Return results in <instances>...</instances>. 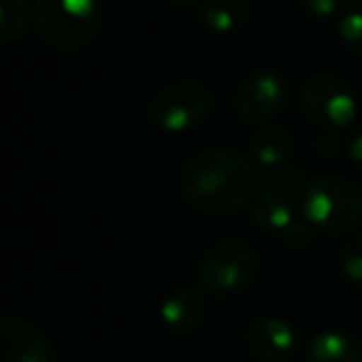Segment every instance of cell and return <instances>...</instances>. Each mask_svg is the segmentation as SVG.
Returning a JSON list of instances; mask_svg holds the SVG:
<instances>
[{
	"label": "cell",
	"mask_w": 362,
	"mask_h": 362,
	"mask_svg": "<svg viewBox=\"0 0 362 362\" xmlns=\"http://www.w3.org/2000/svg\"><path fill=\"white\" fill-rule=\"evenodd\" d=\"M259 185L257 165L232 148H205L187 158L180 190L190 205L207 215H234L252 202Z\"/></svg>",
	"instance_id": "1"
},
{
	"label": "cell",
	"mask_w": 362,
	"mask_h": 362,
	"mask_svg": "<svg viewBox=\"0 0 362 362\" xmlns=\"http://www.w3.org/2000/svg\"><path fill=\"white\" fill-rule=\"evenodd\" d=\"M300 215L323 232H353L362 222V192L345 177L323 175L305 185Z\"/></svg>",
	"instance_id": "2"
},
{
	"label": "cell",
	"mask_w": 362,
	"mask_h": 362,
	"mask_svg": "<svg viewBox=\"0 0 362 362\" xmlns=\"http://www.w3.org/2000/svg\"><path fill=\"white\" fill-rule=\"evenodd\" d=\"M35 28L57 49H76L91 40L99 25L96 0H35Z\"/></svg>",
	"instance_id": "3"
},
{
	"label": "cell",
	"mask_w": 362,
	"mask_h": 362,
	"mask_svg": "<svg viewBox=\"0 0 362 362\" xmlns=\"http://www.w3.org/2000/svg\"><path fill=\"white\" fill-rule=\"evenodd\" d=\"M303 190V182L293 170L272 173L252 200V219L269 232L286 237L298 232L303 234V215H300Z\"/></svg>",
	"instance_id": "4"
},
{
	"label": "cell",
	"mask_w": 362,
	"mask_h": 362,
	"mask_svg": "<svg viewBox=\"0 0 362 362\" xmlns=\"http://www.w3.org/2000/svg\"><path fill=\"white\" fill-rule=\"evenodd\" d=\"M212 109V96L197 81H177L158 91L151 104V121L168 134L195 129Z\"/></svg>",
	"instance_id": "5"
},
{
	"label": "cell",
	"mask_w": 362,
	"mask_h": 362,
	"mask_svg": "<svg viewBox=\"0 0 362 362\" xmlns=\"http://www.w3.org/2000/svg\"><path fill=\"white\" fill-rule=\"evenodd\" d=\"M300 104L308 119L330 134L338 129H348L360 111L350 86L335 76H310L300 94Z\"/></svg>",
	"instance_id": "6"
},
{
	"label": "cell",
	"mask_w": 362,
	"mask_h": 362,
	"mask_svg": "<svg viewBox=\"0 0 362 362\" xmlns=\"http://www.w3.org/2000/svg\"><path fill=\"white\" fill-rule=\"evenodd\" d=\"M259 259L244 242H222L205 254L200 264V284L210 293H234L252 284Z\"/></svg>",
	"instance_id": "7"
},
{
	"label": "cell",
	"mask_w": 362,
	"mask_h": 362,
	"mask_svg": "<svg viewBox=\"0 0 362 362\" xmlns=\"http://www.w3.org/2000/svg\"><path fill=\"white\" fill-rule=\"evenodd\" d=\"M284 104H286V84L272 69H257L247 74L234 96V109L249 124L274 119L284 109Z\"/></svg>",
	"instance_id": "8"
},
{
	"label": "cell",
	"mask_w": 362,
	"mask_h": 362,
	"mask_svg": "<svg viewBox=\"0 0 362 362\" xmlns=\"http://www.w3.org/2000/svg\"><path fill=\"white\" fill-rule=\"evenodd\" d=\"M0 362H52V350L33 323L0 318Z\"/></svg>",
	"instance_id": "9"
},
{
	"label": "cell",
	"mask_w": 362,
	"mask_h": 362,
	"mask_svg": "<svg viewBox=\"0 0 362 362\" xmlns=\"http://www.w3.org/2000/svg\"><path fill=\"white\" fill-rule=\"evenodd\" d=\"M249 350L257 355L259 360L267 362H281L288 355H293L296 345H298V333L296 328L284 318H259L257 323L249 328L247 333Z\"/></svg>",
	"instance_id": "10"
},
{
	"label": "cell",
	"mask_w": 362,
	"mask_h": 362,
	"mask_svg": "<svg viewBox=\"0 0 362 362\" xmlns=\"http://www.w3.org/2000/svg\"><path fill=\"white\" fill-rule=\"evenodd\" d=\"M202 315H205L202 296L190 288L175 291L160 305V320L170 330H177V333H187V330L197 328Z\"/></svg>",
	"instance_id": "11"
},
{
	"label": "cell",
	"mask_w": 362,
	"mask_h": 362,
	"mask_svg": "<svg viewBox=\"0 0 362 362\" xmlns=\"http://www.w3.org/2000/svg\"><path fill=\"white\" fill-rule=\"evenodd\" d=\"M291 134L281 126H262L249 136V153L252 160L264 168H279L291 153Z\"/></svg>",
	"instance_id": "12"
},
{
	"label": "cell",
	"mask_w": 362,
	"mask_h": 362,
	"mask_svg": "<svg viewBox=\"0 0 362 362\" xmlns=\"http://www.w3.org/2000/svg\"><path fill=\"white\" fill-rule=\"evenodd\" d=\"M308 362H362V348L348 335L325 330L310 340Z\"/></svg>",
	"instance_id": "13"
},
{
	"label": "cell",
	"mask_w": 362,
	"mask_h": 362,
	"mask_svg": "<svg viewBox=\"0 0 362 362\" xmlns=\"http://www.w3.org/2000/svg\"><path fill=\"white\" fill-rule=\"evenodd\" d=\"M200 15L210 30L219 35L237 33L247 23L249 5L247 0H202Z\"/></svg>",
	"instance_id": "14"
},
{
	"label": "cell",
	"mask_w": 362,
	"mask_h": 362,
	"mask_svg": "<svg viewBox=\"0 0 362 362\" xmlns=\"http://www.w3.org/2000/svg\"><path fill=\"white\" fill-rule=\"evenodd\" d=\"M30 23V8L25 0H0V45L23 37Z\"/></svg>",
	"instance_id": "15"
},
{
	"label": "cell",
	"mask_w": 362,
	"mask_h": 362,
	"mask_svg": "<svg viewBox=\"0 0 362 362\" xmlns=\"http://www.w3.org/2000/svg\"><path fill=\"white\" fill-rule=\"evenodd\" d=\"M338 33L350 49L362 52V3H353L340 13Z\"/></svg>",
	"instance_id": "16"
},
{
	"label": "cell",
	"mask_w": 362,
	"mask_h": 362,
	"mask_svg": "<svg viewBox=\"0 0 362 362\" xmlns=\"http://www.w3.org/2000/svg\"><path fill=\"white\" fill-rule=\"evenodd\" d=\"M340 267H343L345 276L353 279L355 284H362V232L355 234L340 249Z\"/></svg>",
	"instance_id": "17"
},
{
	"label": "cell",
	"mask_w": 362,
	"mask_h": 362,
	"mask_svg": "<svg viewBox=\"0 0 362 362\" xmlns=\"http://www.w3.org/2000/svg\"><path fill=\"white\" fill-rule=\"evenodd\" d=\"M303 5L315 18H330V15H335L340 10L343 0H303Z\"/></svg>",
	"instance_id": "18"
},
{
	"label": "cell",
	"mask_w": 362,
	"mask_h": 362,
	"mask_svg": "<svg viewBox=\"0 0 362 362\" xmlns=\"http://www.w3.org/2000/svg\"><path fill=\"white\" fill-rule=\"evenodd\" d=\"M348 156H350V160H353L355 165L362 168V129L353 136V139H350V144H348Z\"/></svg>",
	"instance_id": "19"
},
{
	"label": "cell",
	"mask_w": 362,
	"mask_h": 362,
	"mask_svg": "<svg viewBox=\"0 0 362 362\" xmlns=\"http://www.w3.org/2000/svg\"><path fill=\"white\" fill-rule=\"evenodd\" d=\"M180 3H192V0H180Z\"/></svg>",
	"instance_id": "20"
}]
</instances>
